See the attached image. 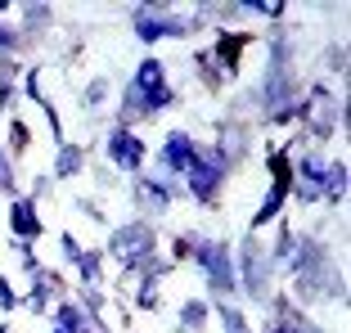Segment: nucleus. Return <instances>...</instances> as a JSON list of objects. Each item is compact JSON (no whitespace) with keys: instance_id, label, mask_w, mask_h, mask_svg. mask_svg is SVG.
Listing matches in <instances>:
<instances>
[{"instance_id":"f8f14e48","label":"nucleus","mask_w":351,"mask_h":333,"mask_svg":"<svg viewBox=\"0 0 351 333\" xmlns=\"http://www.w3.org/2000/svg\"><path fill=\"white\" fill-rule=\"evenodd\" d=\"M279 333H293V329H279Z\"/></svg>"},{"instance_id":"423d86ee","label":"nucleus","mask_w":351,"mask_h":333,"mask_svg":"<svg viewBox=\"0 0 351 333\" xmlns=\"http://www.w3.org/2000/svg\"><path fill=\"white\" fill-rule=\"evenodd\" d=\"M10 221L19 225V234H23V239H36V234H41V221H36L32 203H14V208H10Z\"/></svg>"},{"instance_id":"7ed1b4c3","label":"nucleus","mask_w":351,"mask_h":333,"mask_svg":"<svg viewBox=\"0 0 351 333\" xmlns=\"http://www.w3.org/2000/svg\"><path fill=\"white\" fill-rule=\"evenodd\" d=\"M194 252H198V261H203L212 288H217V293L234 288V271H230V248H226V243H194Z\"/></svg>"},{"instance_id":"9b49d317","label":"nucleus","mask_w":351,"mask_h":333,"mask_svg":"<svg viewBox=\"0 0 351 333\" xmlns=\"http://www.w3.org/2000/svg\"><path fill=\"white\" fill-rule=\"evenodd\" d=\"M10 45H14V36H10L5 27H0V50H10Z\"/></svg>"},{"instance_id":"20e7f679","label":"nucleus","mask_w":351,"mask_h":333,"mask_svg":"<svg viewBox=\"0 0 351 333\" xmlns=\"http://www.w3.org/2000/svg\"><path fill=\"white\" fill-rule=\"evenodd\" d=\"M113 243H117V252H126V261H135V266L149 261V252H154V234H149L145 225H126Z\"/></svg>"},{"instance_id":"0eeeda50","label":"nucleus","mask_w":351,"mask_h":333,"mask_svg":"<svg viewBox=\"0 0 351 333\" xmlns=\"http://www.w3.org/2000/svg\"><path fill=\"white\" fill-rule=\"evenodd\" d=\"M194 153H198V149L189 145V136H171V140H167V166H189Z\"/></svg>"},{"instance_id":"39448f33","label":"nucleus","mask_w":351,"mask_h":333,"mask_svg":"<svg viewBox=\"0 0 351 333\" xmlns=\"http://www.w3.org/2000/svg\"><path fill=\"white\" fill-rule=\"evenodd\" d=\"M108 153H113L117 166L135 171V166H140V158H145V149H140V140H135L131 131H113V140H108Z\"/></svg>"},{"instance_id":"9d476101","label":"nucleus","mask_w":351,"mask_h":333,"mask_svg":"<svg viewBox=\"0 0 351 333\" xmlns=\"http://www.w3.org/2000/svg\"><path fill=\"white\" fill-rule=\"evenodd\" d=\"M14 180H10V166H5V153H0V189H10Z\"/></svg>"},{"instance_id":"1a4fd4ad","label":"nucleus","mask_w":351,"mask_h":333,"mask_svg":"<svg viewBox=\"0 0 351 333\" xmlns=\"http://www.w3.org/2000/svg\"><path fill=\"white\" fill-rule=\"evenodd\" d=\"M77 166H82V153H77V149H63V162H59V171H63V176H73Z\"/></svg>"},{"instance_id":"6e6552de","label":"nucleus","mask_w":351,"mask_h":333,"mask_svg":"<svg viewBox=\"0 0 351 333\" xmlns=\"http://www.w3.org/2000/svg\"><path fill=\"white\" fill-rule=\"evenodd\" d=\"M59 320H63V324H68V329H77V333H86V329H90V324H86V320H82V315H77V311H73V306H63V311H59Z\"/></svg>"},{"instance_id":"f257e3e1","label":"nucleus","mask_w":351,"mask_h":333,"mask_svg":"<svg viewBox=\"0 0 351 333\" xmlns=\"http://www.w3.org/2000/svg\"><path fill=\"white\" fill-rule=\"evenodd\" d=\"M171 104V90H167V73L158 59H145L140 63V77L131 86V108L135 113H158V108Z\"/></svg>"},{"instance_id":"f03ea898","label":"nucleus","mask_w":351,"mask_h":333,"mask_svg":"<svg viewBox=\"0 0 351 333\" xmlns=\"http://www.w3.org/2000/svg\"><path fill=\"white\" fill-rule=\"evenodd\" d=\"M230 158L221 153V149H207V153H194V162H189V189H194L198 198H212L221 185V176H226Z\"/></svg>"}]
</instances>
